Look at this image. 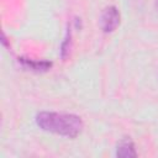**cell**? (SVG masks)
Listing matches in <instances>:
<instances>
[{
    "instance_id": "cell-1",
    "label": "cell",
    "mask_w": 158,
    "mask_h": 158,
    "mask_svg": "<svg viewBox=\"0 0 158 158\" xmlns=\"http://www.w3.org/2000/svg\"><path fill=\"white\" fill-rule=\"evenodd\" d=\"M36 123L43 131L69 138H75L84 128V122L78 115L53 111H42L37 114Z\"/></svg>"
},
{
    "instance_id": "cell-2",
    "label": "cell",
    "mask_w": 158,
    "mask_h": 158,
    "mask_svg": "<svg viewBox=\"0 0 158 158\" xmlns=\"http://www.w3.org/2000/svg\"><path fill=\"white\" fill-rule=\"evenodd\" d=\"M101 28L105 33H110L116 30V27L120 25V11L116 6H109L106 7L100 19Z\"/></svg>"
},
{
    "instance_id": "cell-3",
    "label": "cell",
    "mask_w": 158,
    "mask_h": 158,
    "mask_svg": "<svg viewBox=\"0 0 158 158\" xmlns=\"http://www.w3.org/2000/svg\"><path fill=\"white\" fill-rule=\"evenodd\" d=\"M116 156L122 158H130V157H137V152L135 148L133 142L130 138H123L116 148Z\"/></svg>"
},
{
    "instance_id": "cell-4",
    "label": "cell",
    "mask_w": 158,
    "mask_h": 158,
    "mask_svg": "<svg viewBox=\"0 0 158 158\" xmlns=\"http://www.w3.org/2000/svg\"><path fill=\"white\" fill-rule=\"evenodd\" d=\"M19 62L22 64V67L33 72H46L52 67V63L47 60H32L28 58H20Z\"/></svg>"
},
{
    "instance_id": "cell-5",
    "label": "cell",
    "mask_w": 158,
    "mask_h": 158,
    "mask_svg": "<svg viewBox=\"0 0 158 158\" xmlns=\"http://www.w3.org/2000/svg\"><path fill=\"white\" fill-rule=\"evenodd\" d=\"M69 48H70V31H68L67 37L62 44V58L67 57V54L69 53Z\"/></svg>"
},
{
    "instance_id": "cell-6",
    "label": "cell",
    "mask_w": 158,
    "mask_h": 158,
    "mask_svg": "<svg viewBox=\"0 0 158 158\" xmlns=\"http://www.w3.org/2000/svg\"><path fill=\"white\" fill-rule=\"evenodd\" d=\"M156 6H157V10H158V0H156Z\"/></svg>"
}]
</instances>
